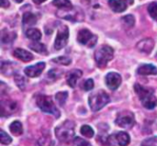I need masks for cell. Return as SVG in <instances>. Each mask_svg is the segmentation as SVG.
Instances as JSON below:
<instances>
[{"label": "cell", "mask_w": 157, "mask_h": 146, "mask_svg": "<svg viewBox=\"0 0 157 146\" xmlns=\"http://www.w3.org/2000/svg\"><path fill=\"white\" fill-rule=\"evenodd\" d=\"M134 90L139 96V98L145 109L153 110L157 106V98L154 94V90L144 87L140 84L134 85Z\"/></svg>", "instance_id": "6da1fadb"}, {"label": "cell", "mask_w": 157, "mask_h": 146, "mask_svg": "<svg viewBox=\"0 0 157 146\" xmlns=\"http://www.w3.org/2000/svg\"><path fill=\"white\" fill-rule=\"evenodd\" d=\"M55 135L61 142H70L75 135V123L71 121L63 122L55 129Z\"/></svg>", "instance_id": "7a4b0ae2"}, {"label": "cell", "mask_w": 157, "mask_h": 146, "mask_svg": "<svg viewBox=\"0 0 157 146\" xmlns=\"http://www.w3.org/2000/svg\"><path fill=\"white\" fill-rule=\"evenodd\" d=\"M110 101L109 96L103 90H98L90 95L88 103L93 111H98Z\"/></svg>", "instance_id": "3957f363"}, {"label": "cell", "mask_w": 157, "mask_h": 146, "mask_svg": "<svg viewBox=\"0 0 157 146\" xmlns=\"http://www.w3.org/2000/svg\"><path fill=\"white\" fill-rule=\"evenodd\" d=\"M36 103H37V106L43 112L52 114L55 118H59L60 117V115H61L60 111L58 110V109L54 105V103H53V101H52L51 97L45 96V95H39L36 98Z\"/></svg>", "instance_id": "277c9868"}, {"label": "cell", "mask_w": 157, "mask_h": 146, "mask_svg": "<svg viewBox=\"0 0 157 146\" xmlns=\"http://www.w3.org/2000/svg\"><path fill=\"white\" fill-rule=\"evenodd\" d=\"M113 56H114L113 49L108 45H104V46H101L96 52L95 60L98 67L104 68L107 65V63L112 60Z\"/></svg>", "instance_id": "5b68a950"}, {"label": "cell", "mask_w": 157, "mask_h": 146, "mask_svg": "<svg viewBox=\"0 0 157 146\" xmlns=\"http://www.w3.org/2000/svg\"><path fill=\"white\" fill-rule=\"evenodd\" d=\"M116 124L123 129H131L135 124L134 114L129 110L120 112L116 120Z\"/></svg>", "instance_id": "8992f818"}, {"label": "cell", "mask_w": 157, "mask_h": 146, "mask_svg": "<svg viewBox=\"0 0 157 146\" xmlns=\"http://www.w3.org/2000/svg\"><path fill=\"white\" fill-rule=\"evenodd\" d=\"M77 40L83 45H86L89 48H92L96 45L98 37L93 35L92 32L88 29H81L77 34Z\"/></svg>", "instance_id": "52a82bcc"}, {"label": "cell", "mask_w": 157, "mask_h": 146, "mask_svg": "<svg viewBox=\"0 0 157 146\" xmlns=\"http://www.w3.org/2000/svg\"><path fill=\"white\" fill-rule=\"evenodd\" d=\"M68 38H69L68 27L62 26L58 30V33H57V36H56V39H55V42H54V48L56 50L63 49L67 44Z\"/></svg>", "instance_id": "ba28073f"}, {"label": "cell", "mask_w": 157, "mask_h": 146, "mask_svg": "<svg viewBox=\"0 0 157 146\" xmlns=\"http://www.w3.org/2000/svg\"><path fill=\"white\" fill-rule=\"evenodd\" d=\"M64 14H58L61 17L66 18L72 21H82L84 20V13L78 7H72L70 9H63Z\"/></svg>", "instance_id": "9c48e42d"}, {"label": "cell", "mask_w": 157, "mask_h": 146, "mask_svg": "<svg viewBox=\"0 0 157 146\" xmlns=\"http://www.w3.org/2000/svg\"><path fill=\"white\" fill-rule=\"evenodd\" d=\"M106 84L111 90H116L121 84V76L118 73L111 72L106 75Z\"/></svg>", "instance_id": "30bf717a"}, {"label": "cell", "mask_w": 157, "mask_h": 146, "mask_svg": "<svg viewBox=\"0 0 157 146\" xmlns=\"http://www.w3.org/2000/svg\"><path fill=\"white\" fill-rule=\"evenodd\" d=\"M17 110V103L10 99L1 100V116H9Z\"/></svg>", "instance_id": "8fae6325"}, {"label": "cell", "mask_w": 157, "mask_h": 146, "mask_svg": "<svg viewBox=\"0 0 157 146\" xmlns=\"http://www.w3.org/2000/svg\"><path fill=\"white\" fill-rule=\"evenodd\" d=\"M45 68V63H38L34 65H30L25 68L24 73L29 76V77H37L39 75H40V74L42 73V71Z\"/></svg>", "instance_id": "7c38bea8"}, {"label": "cell", "mask_w": 157, "mask_h": 146, "mask_svg": "<svg viewBox=\"0 0 157 146\" xmlns=\"http://www.w3.org/2000/svg\"><path fill=\"white\" fill-rule=\"evenodd\" d=\"M155 47V40L151 38L142 40L137 43V49L144 53H150Z\"/></svg>", "instance_id": "4fadbf2b"}, {"label": "cell", "mask_w": 157, "mask_h": 146, "mask_svg": "<svg viewBox=\"0 0 157 146\" xmlns=\"http://www.w3.org/2000/svg\"><path fill=\"white\" fill-rule=\"evenodd\" d=\"M83 73L81 70H78V69H74V70H71L67 75H66V81H67V84L71 86V87H75V85H76V82L77 80L82 76Z\"/></svg>", "instance_id": "5bb4252c"}, {"label": "cell", "mask_w": 157, "mask_h": 146, "mask_svg": "<svg viewBox=\"0 0 157 146\" xmlns=\"http://www.w3.org/2000/svg\"><path fill=\"white\" fill-rule=\"evenodd\" d=\"M13 54H14V56L16 58H17V59H19V60H21L23 62H26V63L29 62V61H31L33 59V55L29 52H28V51H26L24 49H20V48L16 49L14 51Z\"/></svg>", "instance_id": "9a60e30c"}, {"label": "cell", "mask_w": 157, "mask_h": 146, "mask_svg": "<svg viewBox=\"0 0 157 146\" xmlns=\"http://www.w3.org/2000/svg\"><path fill=\"white\" fill-rule=\"evenodd\" d=\"M137 73L140 75H157V68L153 64H143L138 68Z\"/></svg>", "instance_id": "2e32d148"}, {"label": "cell", "mask_w": 157, "mask_h": 146, "mask_svg": "<svg viewBox=\"0 0 157 146\" xmlns=\"http://www.w3.org/2000/svg\"><path fill=\"white\" fill-rule=\"evenodd\" d=\"M109 5L110 8L117 13L123 12L127 8V5L124 2H121L119 0H109Z\"/></svg>", "instance_id": "e0dca14e"}, {"label": "cell", "mask_w": 157, "mask_h": 146, "mask_svg": "<svg viewBox=\"0 0 157 146\" xmlns=\"http://www.w3.org/2000/svg\"><path fill=\"white\" fill-rule=\"evenodd\" d=\"M115 138H116L118 144L120 146H127L130 144V141H131L129 134L124 132H120L117 134H115Z\"/></svg>", "instance_id": "ac0fdd59"}, {"label": "cell", "mask_w": 157, "mask_h": 146, "mask_svg": "<svg viewBox=\"0 0 157 146\" xmlns=\"http://www.w3.org/2000/svg\"><path fill=\"white\" fill-rule=\"evenodd\" d=\"M23 25L24 27H30V26H33L36 24L37 22V17L30 13V12H26L24 15H23Z\"/></svg>", "instance_id": "d6986e66"}, {"label": "cell", "mask_w": 157, "mask_h": 146, "mask_svg": "<svg viewBox=\"0 0 157 146\" xmlns=\"http://www.w3.org/2000/svg\"><path fill=\"white\" fill-rule=\"evenodd\" d=\"M9 130L10 132L16 135V136H19L22 134L23 133V127H22V124L21 122L16 121H13L10 125H9Z\"/></svg>", "instance_id": "ffe728a7"}, {"label": "cell", "mask_w": 157, "mask_h": 146, "mask_svg": "<svg viewBox=\"0 0 157 146\" xmlns=\"http://www.w3.org/2000/svg\"><path fill=\"white\" fill-rule=\"evenodd\" d=\"M17 37V34L15 32H10L6 29L2 31L1 34V40L3 43H11Z\"/></svg>", "instance_id": "44dd1931"}, {"label": "cell", "mask_w": 157, "mask_h": 146, "mask_svg": "<svg viewBox=\"0 0 157 146\" xmlns=\"http://www.w3.org/2000/svg\"><path fill=\"white\" fill-rule=\"evenodd\" d=\"M26 36H27L29 39H30V40H34V41H38V40H40V38H41V33H40V31L39 29H29L26 31Z\"/></svg>", "instance_id": "7402d4cb"}, {"label": "cell", "mask_w": 157, "mask_h": 146, "mask_svg": "<svg viewBox=\"0 0 157 146\" xmlns=\"http://www.w3.org/2000/svg\"><path fill=\"white\" fill-rule=\"evenodd\" d=\"M29 47L33 50L34 52H37L39 53H41V54H47V49H46V46L42 43H40L38 41H34L32 43H30L29 45Z\"/></svg>", "instance_id": "603a6c76"}, {"label": "cell", "mask_w": 157, "mask_h": 146, "mask_svg": "<svg viewBox=\"0 0 157 146\" xmlns=\"http://www.w3.org/2000/svg\"><path fill=\"white\" fill-rule=\"evenodd\" d=\"M52 4L60 9H70L73 7V5L69 0H53Z\"/></svg>", "instance_id": "cb8c5ba5"}, {"label": "cell", "mask_w": 157, "mask_h": 146, "mask_svg": "<svg viewBox=\"0 0 157 146\" xmlns=\"http://www.w3.org/2000/svg\"><path fill=\"white\" fill-rule=\"evenodd\" d=\"M15 63H11V62H4L2 61L1 62V73L3 75H6L7 74V70H10L11 73L13 74L14 73V68H12V66H14Z\"/></svg>", "instance_id": "d4e9b609"}, {"label": "cell", "mask_w": 157, "mask_h": 146, "mask_svg": "<svg viewBox=\"0 0 157 146\" xmlns=\"http://www.w3.org/2000/svg\"><path fill=\"white\" fill-rule=\"evenodd\" d=\"M80 133L86 138H92L94 136V130L88 125H83L81 127Z\"/></svg>", "instance_id": "484cf974"}, {"label": "cell", "mask_w": 157, "mask_h": 146, "mask_svg": "<svg viewBox=\"0 0 157 146\" xmlns=\"http://www.w3.org/2000/svg\"><path fill=\"white\" fill-rule=\"evenodd\" d=\"M15 82H16L17 86L21 90H24V89H25L27 81H26V79H25L24 76H22V75H18V74H16V75H15Z\"/></svg>", "instance_id": "4316f807"}, {"label": "cell", "mask_w": 157, "mask_h": 146, "mask_svg": "<svg viewBox=\"0 0 157 146\" xmlns=\"http://www.w3.org/2000/svg\"><path fill=\"white\" fill-rule=\"evenodd\" d=\"M53 63H59V64H63V65H68L71 63L72 60L71 58L67 57V56H60V57H56V58H53L52 60Z\"/></svg>", "instance_id": "83f0119b"}, {"label": "cell", "mask_w": 157, "mask_h": 146, "mask_svg": "<svg viewBox=\"0 0 157 146\" xmlns=\"http://www.w3.org/2000/svg\"><path fill=\"white\" fill-rule=\"evenodd\" d=\"M67 97H68V93L67 92H65V91L64 92H59V93L56 94L55 99L58 102V104L63 107L64 105L66 99H67Z\"/></svg>", "instance_id": "f1b7e54d"}, {"label": "cell", "mask_w": 157, "mask_h": 146, "mask_svg": "<svg viewBox=\"0 0 157 146\" xmlns=\"http://www.w3.org/2000/svg\"><path fill=\"white\" fill-rule=\"evenodd\" d=\"M122 22L124 23L125 26H127L128 28H132L134 26V23H135V18L132 15H127L125 17H122Z\"/></svg>", "instance_id": "f546056e"}, {"label": "cell", "mask_w": 157, "mask_h": 146, "mask_svg": "<svg viewBox=\"0 0 157 146\" xmlns=\"http://www.w3.org/2000/svg\"><path fill=\"white\" fill-rule=\"evenodd\" d=\"M0 142L2 144H5V145H7L9 144H11L12 142V139L9 135H7L3 130H1L0 132Z\"/></svg>", "instance_id": "4dcf8cb0"}, {"label": "cell", "mask_w": 157, "mask_h": 146, "mask_svg": "<svg viewBox=\"0 0 157 146\" xmlns=\"http://www.w3.org/2000/svg\"><path fill=\"white\" fill-rule=\"evenodd\" d=\"M148 12L153 18L157 19V3L154 2L148 6Z\"/></svg>", "instance_id": "1f68e13d"}, {"label": "cell", "mask_w": 157, "mask_h": 146, "mask_svg": "<svg viewBox=\"0 0 157 146\" xmlns=\"http://www.w3.org/2000/svg\"><path fill=\"white\" fill-rule=\"evenodd\" d=\"M63 73V71H59L58 69H52L48 72V78L51 80H55L58 77H60V75Z\"/></svg>", "instance_id": "d6a6232c"}, {"label": "cell", "mask_w": 157, "mask_h": 146, "mask_svg": "<svg viewBox=\"0 0 157 146\" xmlns=\"http://www.w3.org/2000/svg\"><path fill=\"white\" fill-rule=\"evenodd\" d=\"M74 143L76 146H92L90 143H88L87 141H86L80 137H75L74 140Z\"/></svg>", "instance_id": "836d02e7"}, {"label": "cell", "mask_w": 157, "mask_h": 146, "mask_svg": "<svg viewBox=\"0 0 157 146\" xmlns=\"http://www.w3.org/2000/svg\"><path fill=\"white\" fill-rule=\"evenodd\" d=\"M93 87H94V81L92 79H87L83 84V88L86 91H89V90L93 89Z\"/></svg>", "instance_id": "e575fe53"}, {"label": "cell", "mask_w": 157, "mask_h": 146, "mask_svg": "<svg viewBox=\"0 0 157 146\" xmlns=\"http://www.w3.org/2000/svg\"><path fill=\"white\" fill-rule=\"evenodd\" d=\"M157 143V137L155 138H151V139H148V140H145L142 146H155V144Z\"/></svg>", "instance_id": "d590c367"}, {"label": "cell", "mask_w": 157, "mask_h": 146, "mask_svg": "<svg viewBox=\"0 0 157 146\" xmlns=\"http://www.w3.org/2000/svg\"><path fill=\"white\" fill-rule=\"evenodd\" d=\"M1 6L2 7H8L9 2L7 0H1Z\"/></svg>", "instance_id": "8d00e7d4"}, {"label": "cell", "mask_w": 157, "mask_h": 146, "mask_svg": "<svg viewBox=\"0 0 157 146\" xmlns=\"http://www.w3.org/2000/svg\"><path fill=\"white\" fill-rule=\"evenodd\" d=\"M121 1H122V2H124V3H125V4H127V5H132L134 0H121Z\"/></svg>", "instance_id": "74e56055"}, {"label": "cell", "mask_w": 157, "mask_h": 146, "mask_svg": "<svg viewBox=\"0 0 157 146\" xmlns=\"http://www.w3.org/2000/svg\"><path fill=\"white\" fill-rule=\"evenodd\" d=\"M44 1H46V0H33V2L35 3V4H41L42 2H44Z\"/></svg>", "instance_id": "f35d334b"}, {"label": "cell", "mask_w": 157, "mask_h": 146, "mask_svg": "<svg viewBox=\"0 0 157 146\" xmlns=\"http://www.w3.org/2000/svg\"><path fill=\"white\" fill-rule=\"evenodd\" d=\"M81 1H82V2H83L84 4H89L91 0H81Z\"/></svg>", "instance_id": "ab89813d"}, {"label": "cell", "mask_w": 157, "mask_h": 146, "mask_svg": "<svg viewBox=\"0 0 157 146\" xmlns=\"http://www.w3.org/2000/svg\"><path fill=\"white\" fill-rule=\"evenodd\" d=\"M15 1H16L17 3H21V2H22L23 0H15Z\"/></svg>", "instance_id": "60d3db41"}]
</instances>
